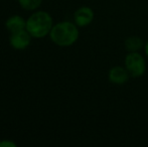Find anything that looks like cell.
<instances>
[{
	"mask_svg": "<svg viewBox=\"0 0 148 147\" xmlns=\"http://www.w3.org/2000/svg\"><path fill=\"white\" fill-rule=\"evenodd\" d=\"M5 27L9 34L26 29V20L20 15H12L5 21Z\"/></svg>",
	"mask_w": 148,
	"mask_h": 147,
	"instance_id": "7",
	"label": "cell"
},
{
	"mask_svg": "<svg viewBox=\"0 0 148 147\" xmlns=\"http://www.w3.org/2000/svg\"><path fill=\"white\" fill-rule=\"evenodd\" d=\"M42 0H18L19 5L24 10H35L40 6Z\"/></svg>",
	"mask_w": 148,
	"mask_h": 147,
	"instance_id": "9",
	"label": "cell"
},
{
	"mask_svg": "<svg viewBox=\"0 0 148 147\" xmlns=\"http://www.w3.org/2000/svg\"><path fill=\"white\" fill-rule=\"evenodd\" d=\"M95 13L89 6H82L74 13V21L79 27H86L93 22Z\"/></svg>",
	"mask_w": 148,
	"mask_h": 147,
	"instance_id": "5",
	"label": "cell"
},
{
	"mask_svg": "<svg viewBox=\"0 0 148 147\" xmlns=\"http://www.w3.org/2000/svg\"><path fill=\"white\" fill-rule=\"evenodd\" d=\"M79 26L75 22L60 21L55 24L49 32V38L59 46H71L79 39Z\"/></svg>",
	"mask_w": 148,
	"mask_h": 147,
	"instance_id": "1",
	"label": "cell"
},
{
	"mask_svg": "<svg viewBox=\"0 0 148 147\" xmlns=\"http://www.w3.org/2000/svg\"><path fill=\"white\" fill-rule=\"evenodd\" d=\"M31 37L32 36H30L29 32L26 29L20 30V31L10 34L9 43H10V45H11V47H13L14 49L23 51L26 47L29 46Z\"/></svg>",
	"mask_w": 148,
	"mask_h": 147,
	"instance_id": "4",
	"label": "cell"
},
{
	"mask_svg": "<svg viewBox=\"0 0 148 147\" xmlns=\"http://www.w3.org/2000/svg\"><path fill=\"white\" fill-rule=\"evenodd\" d=\"M53 26L51 15L47 11H35L26 20V30L34 38L49 36Z\"/></svg>",
	"mask_w": 148,
	"mask_h": 147,
	"instance_id": "2",
	"label": "cell"
},
{
	"mask_svg": "<svg viewBox=\"0 0 148 147\" xmlns=\"http://www.w3.org/2000/svg\"><path fill=\"white\" fill-rule=\"evenodd\" d=\"M144 40L141 37L137 36H128L124 41V46L128 53H134V51H139L141 49H144Z\"/></svg>",
	"mask_w": 148,
	"mask_h": 147,
	"instance_id": "8",
	"label": "cell"
},
{
	"mask_svg": "<svg viewBox=\"0 0 148 147\" xmlns=\"http://www.w3.org/2000/svg\"><path fill=\"white\" fill-rule=\"evenodd\" d=\"M129 78H130V74L127 71L125 67H121V66H115L112 67L109 70L108 73V79L113 85H117V86H122L125 85L128 82Z\"/></svg>",
	"mask_w": 148,
	"mask_h": 147,
	"instance_id": "6",
	"label": "cell"
},
{
	"mask_svg": "<svg viewBox=\"0 0 148 147\" xmlns=\"http://www.w3.org/2000/svg\"><path fill=\"white\" fill-rule=\"evenodd\" d=\"M17 144L11 140H2L0 141V147H16Z\"/></svg>",
	"mask_w": 148,
	"mask_h": 147,
	"instance_id": "10",
	"label": "cell"
},
{
	"mask_svg": "<svg viewBox=\"0 0 148 147\" xmlns=\"http://www.w3.org/2000/svg\"><path fill=\"white\" fill-rule=\"evenodd\" d=\"M124 65L132 78H140L146 72V61L139 51L127 53Z\"/></svg>",
	"mask_w": 148,
	"mask_h": 147,
	"instance_id": "3",
	"label": "cell"
},
{
	"mask_svg": "<svg viewBox=\"0 0 148 147\" xmlns=\"http://www.w3.org/2000/svg\"><path fill=\"white\" fill-rule=\"evenodd\" d=\"M144 53L146 55V57H148V40L145 41V44H144Z\"/></svg>",
	"mask_w": 148,
	"mask_h": 147,
	"instance_id": "11",
	"label": "cell"
}]
</instances>
